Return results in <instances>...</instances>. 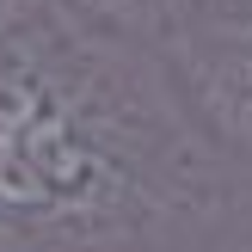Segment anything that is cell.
I'll list each match as a JSON object with an SVG mask.
<instances>
[{
    "instance_id": "1",
    "label": "cell",
    "mask_w": 252,
    "mask_h": 252,
    "mask_svg": "<svg viewBox=\"0 0 252 252\" xmlns=\"http://www.w3.org/2000/svg\"><path fill=\"white\" fill-rule=\"evenodd\" d=\"M160 68L197 129L252 166V19H185L160 49Z\"/></svg>"
},
{
    "instance_id": "4",
    "label": "cell",
    "mask_w": 252,
    "mask_h": 252,
    "mask_svg": "<svg viewBox=\"0 0 252 252\" xmlns=\"http://www.w3.org/2000/svg\"><path fill=\"white\" fill-rule=\"evenodd\" d=\"M234 252H252V234H240V240H234Z\"/></svg>"
},
{
    "instance_id": "2",
    "label": "cell",
    "mask_w": 252,
    "mask_h": 252,
    "mask_svg": "<svg viewBox=\"0 0 252 252\" xmlns=\"http://www.w3.org/2000/svg\"><path fill=\"white\" fill-rule=\"evenodd\" d=\"M62 19L80 25L86 37H105V43H154L166 49L172 31L185 25V0H56Z\"/></svg>"
},
{
    "instance_id": "3",
    "label": "cell",
    "mask_w": 252,
    "mask_h": 252,
    "mask_svg": "<svg viewBox=\"0 0 252 252\" xmlns=\"http://www.w3.org/2000/svg\"><path fill=\"white\" fill-rule=\"evenodd\" d=\"M252 0H185V19H246Z\"/></svg>"
}]
</instances>
